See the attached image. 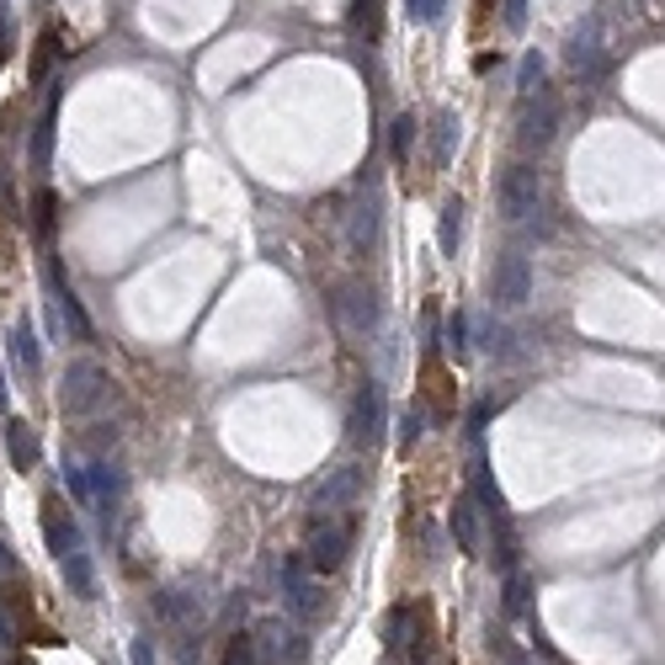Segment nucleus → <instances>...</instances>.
Here are the masks:
<instances>
[{
	"mask_svg": "<svg viewBox=\"0 0 665 665\" xmlns=\"http://www.w3.org/2000/svg\"><path fill=\"white\" fill-rule=\"evenodd\" d=\"M613 38H618V27H613V5H602L596 16H585L581 27L565 38V64H570L581 81H596V75H607Z\"/></svg>",
	"mask_w": 665,
	"mask_h": 665,
	"instance_id": "nucleus-1",
	"label": "nucleus"
},
{
	"mask_svg": "<svg viewBox=\"0 0 665 665\" xmlns=\"http://www.w3.org/2000/svg\"><path fill=\"white\" fill-rule=\"evenodd\" d=\"M431 639H437V628H431V607L426 602H405V607H394L383 618V644H389V655L400 665L431 661Z\"/></svg>",
	"mask_w": 665,
	"mask_h": 665,
	"instance_id": "nucleus-2",
	"label": "nucleus"
},
{
	"mask_svg": "<svg viewBox=\"0 0 665 665\" xmlns=\"http://www.w3.org/2000/svg\"><path fill=\"white\" fill-rule=\"evenodd\" d=\"M352 538H357V522L352 511L346 516H309V538H304V565L314 575H335L352 554Z\"/></svg>",
	"mask_w": 665,
	"mask_h": 665,
	"instance_id": "nucleus-3",
	"label": "nucleus"
},
{
	"mask_svg": "<svg viewBox=\"0 0 665 665\" xmlns=\"http://www.w3.org/2000/svg\"><path fill=\"white\" fill-rule=\"evenodd\" d=\"M363 485H368V468H357V463H341L331 468L314 490H309V516H346L357 496H363Z\"/></svg>",
	"mask_w": 665,
	"mask_h": 665,
	"instance_id": "nucleus-4",
	"label": "nucleus"
},
{
	"mask_svg": "<svg viewBox=\"0 0 665 665\" xmlns=\"http://www.w3.org/2000/svg\"><path fill=\"white\" fill-rule=\"evenodd\" d=\"M500 213L511 218V224H527V218H538L543 213V181L533 166H506L500 170Z\"/></svg>",
	"mask_w": 665,
	"mask_h": 665,
	"instance_id": "nucleus-5",
	"label": "nucleus"
},
{
	"mask_svg": "<svg viewBox=\"0 0 665 665\" xmlns=\"http://www.w3.org/2000/svg\"><path fill=\"white\" fill-rule=\"evenodd\" d=\"M250 639H256V661L261 665H298L304 655H309L304 628L288 624V618H261Z\"/></svg>",
	"mask_w": 665,
	"mask_h": 665,
	"instance_id": "nucleus-6",
	"label": "nucleus"
},
{
	"mask_svg": "<svg viewBox=\"0 0 665 665\" xmlns=\"http://www.w3.org/2000/svg\"><path fill=\"white\" fill-rule=\"evenodd\" d=\"M59 400H64V411L70 416H91L102 400H107V373L85 357V363H70L64 368V383H59Z\"/></svg>",
	"mask_w": 665,
	"mask_h": 665,
	"instance_id": "nucleus-7",
	"label": "nucleus"
},
{
	"mask_svg": "<svg viewBox=\"0 0 665 665\" xmlns=\"http://www.w3.org/2000/svg\"><path fill=\"white\" fill-rule=\"evenodd\" d=\"M335 325L346 335H368L378 325V293L363 277H352V283L335 288Z\"/></svg>",
	"mask_w": 665,
	"mask_h": 665,
	"instance_id": "nucleus-8",
	"label": "nucleus"
},
{
	"mask_svg": "<svg viewBox=\"0 0 665 665\" xmlns=\"http://www.w3.org/2000/svg\"><path fill=\"white\" fill-rule=\"evenodd\" d=\"M485 506L474 496H458L453 511H448V527H453V543L458 554H468V559H485V548H490V527H485Z\"/></svg>",
	"mask_w": 665,
	"mask_h": 665,
	"instance_id": "nucleus-9",
	"label": "nucleus"
},
{
	"mask_svg": "<svg viewBox=\"0 0 665 665\" xmlns=\"http://www.w3.org/2000/svg\"><path fill=\"white\" fill-rule=\"evenodd\" d=\"M161 618H166L181 639H198V633H203V618H209L203 585H198V591H192V585H170L166 596H161Z\"/></svg>",
	"mask_w": 665,
	"mask_h": 665,
	"instance_id": "nucleus-10",
	"label": "nucleus"
},
{
	"mask_svg": "<svg viewBox=\"0 0 665 665\" xmlns=\"http://www.w3.org/2000/svg\"><path fill=\"white\" fill-rule=\"evenodd\" d=\"M554 133H559V96L538 91L533 102H522L516 144H522V150H543V144H554Z\"/></svg>",
	"mask_w": 665,
	"mask_h": 665,
	"instance_id": "nucleus-11",
	"label": "nucleus"
},
{
	"mask_svg": "<svg viewBox=\"0 0 665 665\" xmlns=\"http://www.w3.org/2000/svg\"><path fill=\"white\" fill-rule=\"evenodd\" d=\"M490 298H496L500 309H516V304H527L533 298V266H527V256H500L496 261V277H490Z\"/></svg>",
	"mask_w": 665,
	"mask_h": 665,
	"instance_id": "nucleus-12",
	"label": "nucleus"
},
{
	"mask_svg": "<svg viewBox=\"0 0 665 665\" xmlns=\"http://www.w3.org/2000/svg\"><path fill=\"white\" fill-rule=\"evenodd\" d=\"M383 416H389V411H383V389L368 378V383L357 389V400H352V431H346V437H352L357 448H378V437H383Z\"/></svg>",
	"mask_w": 665,
	"mask_h": 665,
	"instance_id": "nucleus-13",
	"label": "nucleus"
},
{
	"mask_svg": "<svg viewBox=\"0 0 665 665\" xmlns=\"http://www.w3.org/2000/svg\"><path fill=\"white\" fill-rule=\"evenodd\" d=\"M283 602H288V613L298 618V624H309V618H320V613H325L320 585L304 575V565H298V559H283Z\"/></svg>",
	"mask_w": 665,
	"mask_h": 665,
	"instance_id": "nucleus-14",
	"label": "nucleus"
},
{
	"mask_svg": "<svg viewBox=\"0 0 665 665\" xmlns=\"http://www.w3.org/2000/svg\"><path fill=\"white\" fill-rule=\"evenodd\" d=\"M43 538H48V548L64 559L70 548H81V527H75V516H70V506L59 496L43 500Z\"/></svg>",
	"mask_w": 665,
	"mask_h": 665,
	"instance_id": "nucleus-15",
	"label": "nucleus"
},
{
	"mask_svg": "<svg viewBox=\"0 0 665 665\" xmlns=\"http://www.w3.org/2000/svg\"><path fill=\"white\" fill-rule=\"evenodd\" d=\"M48 277H54V304H59V325L75 335V341H91V320H85L81 298L64 288V277H59V266H48Z\"/></svg>",
	"mask_w": 665,
	"mask_h": 665,
	"instance_id": "nucleus-16",
	"label": "nucleus"
},
{
	"mask_svg": "<svg viewBox=\"0 0 665 665\" xmlns=\"http://www.w3.org/2000/svg\"><path fill=\"white\" fill-rule=\"evenodd\" d=\"M85 474H91V506H96L102 516H112V506L123 496V474H118L112 463H91Z\"/></svg>",
	"mask_w": 665,
	"mask_h": 665,
	"instance_id": "nucleus-17",
	"label": "nucleus"
},
{
	"mask_svg": "<svg viewBox=\"0 0 665 665\" xmlns=\"http://www.w3.org/2000/svg\"><path fill=\"white\" fill-rule=\"evenodd\" d=\"M5 453H11V468H33L38 463V431L27 420H5Z\"/></svg>",
	"mask_w": 665,
	"mask_h": 665,
	"instance_id": "nucleus-18",
	"label": "nucleus"
},
{
	"mask_svg": "<svg viewBox=\"0 0 665 665\" xmlns=\"http://www.w3.org/2000/svg\"><path fill=\"white\" fill-rule=\"evenodd\" d=\"M54 112H59V91H48V107H43L38 128H33V170H48V161H54Z\"/></svg>",
	"mask_w": 665,
	"mask_h": 665,
	"instance_id": "nucleus-19",
	"label": "nucleus"
},
{
	"mask_svg": "<svg viewBox=\"0 0 665 665\" xmlns=\"http://www.w3.org/2000/svg\"><path fill=\"white\" fill-rule=\"evenodd\" d=\"M59 565H64V581L75 585V596H81V602H96V575H91V559H85L81 548H70Z\"/></svg>",
	"mask_w": 665,
	"mask_h": 665,
	"instance_id": "nucleus-20",
	"label": "nucleus"
},
{
	"mask_svg": "<svg viewBox=\"0 0 665 665\" xmlns=\"http://www.w3.org/2000/svg\"><path fill=\"white\" fill-rule=\"evenodd\" d=\"M11 352H16V368H22V373H38L43 368V352H38L33 325H16V331H11Z\"/></svg>",
	"mask_w": 665,
	"mask_h": 665,
	"instance_id": "nucleus-21",
	"label": "nucleus"
},
{
	"mask_svg": "<svg viewBox=\"0 0 665 665\" xmlns=\"http://www.w3.org/2000/svg\"><path fill=\"white\" fill-rule=\"evenodd\" d=\"M458 128H463V123H458L453 112H437V133H431V161H437V166L458 150Z\"/></svg>",
	"mask_w": 665,
	"mask_h": 665,
	"instance_id": "nucleus-22",
	"label": "nucleus"
},
{
	"mask_svg": "<svg viewBox=\"0 0 665 665\" xmlns=\"http://www.w3.org/2000/svg\"><path fill=\"white\" fill-rule=\"evenodd\" d=\"M458 235H463V203H442V224H437V246H442V256H453L458 250Z\"/></svg>",
	"mask_w": 665,
	"mask_h": 665,
	"instance_id": "nucleus-23",
	"label": "nucleus"
},
{
	"mask_svg": "<svg viewBox=\"0 0 665 665\" xmlns=\"http://www.w3.org/2000/svg\"><path fill=\"white\" fill-rule=\"evenodd\" d=\"M474 500H479L490 516H500V511H506V500H500V485L490 479V474H485V463H474Z\"/></svg>",
	"mask_w": 665,
	"mask_h": 665,
	"instance_id": "nucleus-24",
	"label": "nucleus"
},
{
	"mask_svg": "<svg viewBox=\"0 0 665 665\" xmlns=\"http://www.w3.org/2000/svg\"><path fill=\"white\" fill-rule=\"evenodd\" d=\"M352 27H357L363 38H378V33H383V0H357Z\"/></svg>",
	"mask_w": 665,
	"mask_h": 665,
	"instance_id": "nucleus-25",
	"label": "nucleus"
},
{
	"mask_svg": "<svg viewBox=\"0 0 665 665\" xmlns=\"http://www.w3.org/2000/svg\"><path fill=\"white\" fill-rule=\"evenodd\" d=\"M538 91H543V59H538V54H527V59H522V70H516V96H522V102H533Z\"/></svg>",
	"mask_w": 665,
	"mask_h": 665,
	"instance_id": "nucleus-26",
	"label": "nucleus"
},
{
	"mask_svg": "<svg viewBox=\"0 0 665 665\" xmlns=\"http://www.w3.org/2000/svg\"><path fill=\"white\" fill-rule=\"evenodd\" d=\"M411 144H416V118L405 112V118H394V133H389V150H394V161H400V166L411 161Z\"/></svg>",
	"mask_w": 665,
	"mask_h": 665,
	"instance_id": "nucleus-27",
	"label": "nucleus"
},
{
	"mask_svg": "<svg viewBox=\"0 0 665 665\" xmlns=\"http://www.w3.org/2000/svg\"><path fill=\"white\" fill-rule=\"evenodd\" d=\"M420 431H426V405H405V416H400V448L405 453L420 442Z\"/></svg>",
	"mask_w": 665,
	"mask_h": 665,
	"instance_id": "nucleus-28",
	"label": "nucleus"
},
{
	"mask_svg": "<svg viewBox=\"0 0 665 665\" xmlns=\"http://www.w3.org/2000/svg\"><path fill=\"white\" fill-rule=\"evenodd\" d=\"M373 229H378V209H373V203H368V209H357V213H352V250L373 246Z\"/></svg>",
	"mask_w": 665,
	"mask_h": 665,
	"instance_id": "nucleus-29",
	"label": "nucleus"
},
{
	"mask_svg": "<svg viewBox=\"0 0 665 665\" xmlns=\"http://www.w3.org/2000/svg\"><path fill=\"white\" fill-rule=\"evenodd\" d=\"M54 59H59V27L43 33V48H38V59H33V81H43V75L54 70Z\"/></svg>",
	"mask_w": 665,
	"mask_h": 665,
	"instance_id": "nucleus-30",
	"label": "nucleus"
},
{
	"mask_svg": "<svg viewBox=\"0 0 665 665\" xmlns=\"http://www.w3.org/2000/svg\"><path fill=\"white\" fill-rule=\"evenodd\" d=\"M224 665H261L256 661V639H250V633H235L229 650H224Z\"/></svg>",
	"mask_w": 665,
	"mask_h": 665,
	"instance_id": "nucleus-31",
	"label": "nucleus"
},
{
	"mask_svg": "<svg viewBox=\"0 0 665 665\" xmlns=\"http://www.w3.org/2000/svg\"><path fill=\"white\" fill-rule=\"evenodd\" d=\"M426 389H431V405H437V411H453V400H448V373H442L437 363H426Z\"/></svg>",
	"mask_w": 665,
	"mask_h": 665,
	"instance_id": "nucleus-32",
	"label": "nucleus"
},
{
	"mask_svg": "<svg viewBox=\"0 0 665 665\" xmlns=\"http://www.w3.org/2000/svg\"><path fill=\"white\" fill-rule=\"evenodd\" d=\"M527 607V575H511L506 581V613H522Z\"/></svg>",
	"mask_w": 665,
	"mask_h": 665,
	"instance_id": "nucleus-33",
	"label": "nucleus"
},
{
	"mask_svg": "<svg viewBox=\"0 0 665 665\" xmlns=\"http://www.w3.org/2000/svg\"><path fill=\"white\" fill-rule=\"evenodd\" d=\"M500 22H506L511 33H522V22H527V0H506V5H500Z\"/></svg>",
	"mask_w": 665,
	"mask_h": 665,
	"instance_id": "nucleus-34",
	"label": "nucleus"
},
{
	"mask_svg": "<svg viewBox=\"0 0 665 665\" xmlns=\"http://www.w3.org/2000/svg\"><path fill=\"white\" fill-rule=\"evenodd\" d=\"M442 5H448V0H411V16H416V22H437Z\"/></svg>",
	"mask_w": 665,
	"mask_h": 665,
	"instance_id": "nucleus-35",
	"label": "nucleus"
},
{
	"mask_svg": "<svg viewBox=\"0 0 665 665\" xmlns=\"http://www.w3.org/2000/svg\"><path fill=\"white\" fill-rule=\"evenodd\" d=\"M0 581H5V585L16 581V559H11V548H5V543H0Z\"/></svg>",
	"mask_w": 665,
	"mask_h": 665,
	"instance_id": "nucleus-36",
	"label": "nucleus"
},
{
	"mask_svg": "<svg viewBox=\"0 0 665 665\" xmlns=\"http://www.w3.org/2000/svg\"><path fill=\"white\" fill-rule=\"evenodd\" d=\"M133 665H155V655H150V639H133Z\"/></svg>",
	"mask_w": 665,
	"mask_h": 665,
	"instance_id": "nucleus-37",
	"label": "nucleus"
},
{
	"mask_svg": "<svg viewBox=\"0 0 665 665\" xmlns=\"http://www.w3.org/2000/svg\"><path fill=\"white\" fill-rule=\"evenodd\" d=\"M5 400H11V394H5V373H0V416H5Z\"/></svg>",
	"mask_w": 665,
	"mask_h": 665,
	"instance_id": "nucleus-38",
	"label": "nucleus"
},
{
	"mask_svg": "<svg viewBox=\"0 0 665 665\" xmlns=\"http://www.w3.org/2000/svg\"><path fill=\"white\" fill-rule=\"evenodd\" d=\"M11 665H33V661H11Z\"/></svg>",
	"mask_w": 665,
	"mask_h": 665,
	"instance_id": "nucleus-39",
	"label": "nucleus"
},
{
	"mask_svg": "<svg viewBox=\"0 0 665 665\" xmlns=\"http://www.w3.org/2000/svg\"><path fill=\"white\" fill-rule=\"evenodd\" d=\"M516 665H527V661H516Z\"/></svg>",
	"mask_w": 665,
	"mask_h": 665,
	"instance_id": "nucleus-40",
	"label": "nucleus"
}]
</instances>
